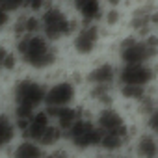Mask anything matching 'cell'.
I'll use <instances>...</instances> for the list:
<instances>
[{
    "label": "cell",
    "instance_id": "1",
    "mask_svg": "<svg viewBox=\"0 0 158 158\" xmlns=\"http://www.w3.org/2000/svg\"><path fill=\"white\" fill-rule=\"evenodd\" d=\"M24 73L37 74L41 78L50 76L54 71H58L61 65H65L63 60V47L52 43L47 39L41 32L34 35L21 37L11 43Z\"/></svg>",
    "mask_w": 158,
    "mask_h": 158
},
{
    "label": "cell",
    "instance_id": "2",
    "mask_svg": "<svg viewBox=\"0 0 158 158\" xmlns=\"http://www.w3.org/2000/svg\"><path fill=\"white\" fill-rule=\"evenodd\" d=\"M45 78L32 73H21L8 80V110L15 117L17 125L45 106Z\"/></svg>",
    "mask_w": 158,
    "mask_h": 158
},
{
    "label": "cell",
    "instance_id": "3",
    "mask_svg": "<svg viewBox=\"0 0 158 158\" xmlns=\"http://www.w3.org/2000/svg\"><path fill=\"white\" fill-rule=\"evenodd\" d=\"M108 37L110 35L99 23H80L67 41V48L78 61H93L102 52Z\"/></svg>",
    "mask_w": 158,
    "mask_h": 158
},
{
    "label": "cell",
    "instance_id": "4",
    "mask_svg": "<svg viewBox=\"0 0 158 158\" xmlns=\"http://www.w3.org/2000/svg\"><path fill=\"white\" fill-rule=\"evenodd\" d=\"M39 24H41V34L50 39L56 45L65 47L74 30L78 28V21L69 8L58 6V4H48L41 13H39Z\"/></svg>",
    "mask_w": 158,
    "mask_h": 158
},
{
    "label": "cell",
    "instance_id": "5",
    "mask_svg": "<svg viewBox=\"0 0 158 158\" xmlns=\"http://www.w3.org/2000/svg\"><path fill=\"white\" fill-rule=\"evenodd\" d=\"M63 143L76 154L97 151L101 143V132L93 123V114H84L78 117L63 132Z\"/></svg>",
    "mask_w": 158,
    "mask_h": 158
},
{
    "label": "cell",
    "instance_id": "6",
    "mask_svg": "<svg viewBox=\"0 0 158 158\" xmlns=\"http://www.w3.org/2000/svg\"><path fill=\"white\" fill-rule=\"evenodd\" d=\"M80 93H82V88L74 84L69 76H58V78H52V80H47L43 108L54 110V108L76 106L80 102Z\"/></svg>",
    "mask_w": 158,
    "mask_h": 158
},
{
    "label": "cell",
    "instance_id": "7",
    "mask_svg": "<svg viewBox=\"0 0 158 158\" xmlns=\"http://www.w3.org/2000/svg\"><path fill=\"white\" fill-rule=\"evenodd\" d=\"M119 63L112 56H99L84 69V86H117Z\"/></svg>",
    "mask_w": 158,
    "mask_h": 158
},
{
    "label": "cell",
    "instance_id": "8",
    "mask_svg": "<svg viewBox=\"0 0 158 158\" xmlns=\"http://www.w3.org/2000/svg\"><path fill=\"white\" fill-rule=\"evenodd\" d=\"M132 158H158V136L145 127H139L128 143Z\"/></svg>",
    "mask_w": 158,
    "mask_h": 158
},
{
    "label": "cell",
    "instance_id": "9",
    "mask_svg": "<svg viewBox=\"0 0 158 158\" xmlns=\"http://www.w3.org/2000/svg\"><path fill=\"white\" fill-rule=\"evenodd\" d=\"M39 32H41L39 15L32 13V11H21V13L13 15V21H11V26H10L6 41L13 43V41H17L21 37L34 35V34H39Z\"/></svg>",
    "mask_w": 158,
    "mask_h": 158
},
{
    "label": "cell",
    "instance_id": "10",
    "mask_svg": "<svg viewBox=\"0 0 158 158\" xmlns=\"http://www.w3.org/2000/svg\"><path fill=\"white\" fill-rule=\"evenodd\" d=\"M69 10L80 23H99L104 4L102 0H71Z\"/></svg>",
    "mask_w": 158,
    "mask_h": 158
},
{
    "label": "cell",
    "instance_id": "11",
    "mask_svg": "<svg viewBox=\"0 0 158 158\" xmlns=\"http://www.w3.org/2000/svg\"><path fill=\"white\" fill-rule=\"evenodd\" d=\"M45 152H47V149L39 141L21 136L8 149V152L4 154V158H43Z\"/></svg>",
    "mask_w": 158,
    "mask_h": 158
},
{
    "label": "cell",
    "instance_id": "12",
    "mask_svg": "<svg viewBox=\"0 0 158 158\" xmlns=\"http://www.w3.org/2000/svg\"><path fill=\"white\" fill-rule=\"evenodd\" d=\"M43 158H76V152H73L65 143L63 145H58L54 149H47L45 156Z\"/></svg>",
    "mask_w": 158,
    "mask_h": 158
},
{
    "label": "cell",
    "instance_id": "13",
    "mask_svg": "<svg viewBox=\"0 0 158 158\" xmlns=\"http://www.w3.org/2000/svg\"><path fill=\"white\" fill-rule=\"evenodd\" d=\"M11 21H13V15L10 11H6L4 8H0V39H6L8 37Z\"/></svg>",
    "mask_w": 158,
    "mask_h": 158
},
{
    "label": "cell",
    "instance_id": "14",
    "mask_svg": "<svg viewBox=\"0 0 158 158\" xmlns=\"http://www.w3.org/2000/svg\"><path fill=\"white\" fill-rule=\"evenodd\" d=\"M24 6H26V0H0V8H4L11 15L24 11Z\"/></svg>",
    "mask_w": 158,
    "mask_h": 158
},
{
    "label": "cell",
    "instance_id": "15",
    "mask_svg": "<svg viewBox=\"0 0 158 158\" xmlns=\"http://www.w3.org/2000/svg\"><path fill=\"white\" fill-rule=\"evenodd\" d=\"M48 4H52L50 0H26V6H24V11H32V13H41Z\"/></svg>",
    "mask_w": 158,
    "mask_h": 158
},
{
    "label": "cell",
    "instance_id": "16",
    "mask_svg": "<svg viewBox=\"0 0 158 158\" xmlns=\"http://www.w3.org/2000/svg\"><path fill=\"white\" fill-rule=\"evenodd\" d=\"M141 127H145V128H149L151 132H154L156 136H158V106L154 108V112L145 119V123L141 125Z\"/></svg>",
    "mask_w": 158,
    "mask_h": 158
},
{
    "label": "cell",
    "instance_id": "17",
    "mask_svg": "<svg viewBox=\"0 0 158 158\" xmlns=\"http://www.w3.org/2000/svg\"><path fill=\"white\" fill-rule=\"evenodd\" d=\"M0 110H8V80L0 76Z\"/></svg>",
    "mask_w": 158,
    "mask_h": 158
},
{
    "label": "cell",
    "instance_id": "18",
    "mask_svg": "<svg viewBox=\"0 0 158 158\" xmlns=\"http://www.w3.org/2000/svg\"><path fill=\"white\" fill-rule=\"evenodd\" d=\"M104 8H128V0H102Z\"/></svg>",
    "mask_w": 158,
    "mask_h": 158
},
{
    "label": "cell",
    "instance_id": "19",
    "mask_svg": "<svg viewBox=\"0 0 158 158\" xmlns=\"http://www.w3.org/2000/svg\"><path fill=\"white\" fill-rule=\"evenodd\" d=\"M108 158H132L128 152H119V154H110Z\"/></svg>",
    "mask_w": 158,
    "mask_h": 158
},
{
    "label": "cell",
    "instance_id": "20",
    "mask_svg": "<svg viewBox=\"0 0 158 158\" xmlns=\"http://www.w3.org/2000/svg\"><path fill=\"white\" fill-rule=\"evenodd\" d=\"M0 76H2V74H0Z\"/></svg>",
    "mask_w": 158,
    "mask_h": 158
}]
</instances>
